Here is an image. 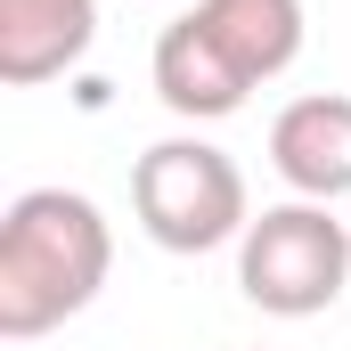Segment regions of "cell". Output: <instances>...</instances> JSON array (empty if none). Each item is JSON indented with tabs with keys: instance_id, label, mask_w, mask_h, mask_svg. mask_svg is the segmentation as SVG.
Here are the masks:
<instances>
[{
	"instance_id": "cell-2",
	"label": "cell",
	"mask_w": 351,
	"mask_h": 351,
	"mask_svg": "<svg viewBox=\"0 0 351 351\" xmlns=\"http://www.w3.org/2000/svg\"><path fill=\"white\" fill-rule=\"evenodd\" d=\"M131 213H139V229L164 254H213V245L254 229L245 172L213 139H156L131 164Z\"/></svg>"
},
{
	"instance_id": "cell-6",
	"label": "cell",
	"mask_w": 351,
	"mask_h": 351,
	"mask_svg": "<svg viewBox=\"0 0 351 351\" xmlns=\"http://www.w3.org/2000/svg\"><path fill=\"white\" fill-rule=\"evenodd\" d=\"M90 41H98V0H0V82L16 90L82 66Z\"/></svg>"
},
{
	"instance_id": "cell-1",
	"label": "cell",
	"mask_w": 351,
	"mask_h": 351,
	"mask_svg": "<svg viewBox=\"0 0 351 351\" xmlns=\"http://www.w3.org/2000/svg\"><path fill=\"white\" fill-rule=\"evenodd\" d=\"M114 269V229L82 188H25L0 213V335L33 343L98 302Z\"/></svg>"
},
{
	"instance_id": "cell-4",
	"label": "cell",
	"mask_w": 351,
	"mask_h": 351,
	"mask_svg": "<svg viewBox=\"0 0 351 351\" xmlns=\"http://www.w3.org/2000/svg\"><path fill=\"white\" fill-rule=\"evenodd\" d=\"M269 164H278V180L294 196H311V204L351 196V90H311V98L278 106Z\"/></svg>"
},
{
	"instance_id": "cell-5",
	"label": "cell",
	"mask_w": 351,
	"mask_h": 351,
	"mask_svg": "<svg viewBox=\"0 0 351 351\" xmlns=\"http://www.w3.org/2000/svg\"><path fill=\"white\" fill-rule=\"evenodd\" d=\"M245 90H254V82H245L237 58L196 25V8L156 33V98L172 106L180 123H221V114L245 106Z\"/></svg>"
},
{
	"instance_id": "cell-7",
	"label": "cell",
	"mask_w": 351,
	"mask_h": 351,
	"mask_svg": "<svg viewBox=\"0 0 351 351\" xmlns=\"http://www.w3.org/2000/svg\"><path fill=\"white\" fill-rule=\"evenodd\" d=\"M196 25L237 58L245 82H278L302 58V33H311L302 0H196Z\"/></svg>"
},
{
	"instance_id": "cell-3",
	"label": "cell",
	"mask_w": 351,
	"mask_h": 351,
	"mask_svg": "<svg viewBox=\"0 0 351 351\" xmlns=\"http://www.w3.org/2000/svg\"><path fill=\"white\" fill-rule=\"evenodd\" d=\"M237 286L245 302L269 319H319L327 302H343L351 286V229L335 221V204H269L254 213V229L237 237Z\"/></svg>"
}]
</instances>
